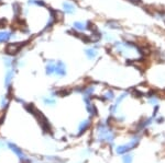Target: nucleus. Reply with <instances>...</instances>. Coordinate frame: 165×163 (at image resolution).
<instances>
[{"label":"nucleus","mask_w":165,"mask_h":163,"mask_svg":"<svg viewBox=\"0 0 165 163\" xmlns=\"http://www.w3.org/2000/svg\"><path fill=\"white\" fill-rule=\"evenodd\" d=\"M8 37H9V35L8 34H0V41H7L8 40Z\"/></svg>","instance_id":"7ed1b4c3"},{"label":"nucleus","mask_w":165,"mask_h":163,"mask_svg":"<svg viewBox=\"0 0 165 163\" xmlns=\"http://www.w3.org/2000/svg\"><path fill=\"white\" fill-rule=\"evenodd\" d=\"M64 8H65V11H66L67 13H73L74 11H75V8H74V6L72 5V3H68V2L64 3Z\"/></svg>","instance_id":"f03ea898"},{"label":"nucleus","mask_w":165,"mask_h":163,"mask_svg":"<svg viewBox=\"0 0 165 163\" xmlns=\"http://www.w3.org/2000/svg\"><path fill=\"white\" fill-rule=\"evenodd\" d=\"M85 54H86V56H87L88 59L94 60V59L98 56V50H97L96 47H90V48L86 49V53H85Z\"/></svg>","instance_id":"f257e3e1"}]
</instances>
